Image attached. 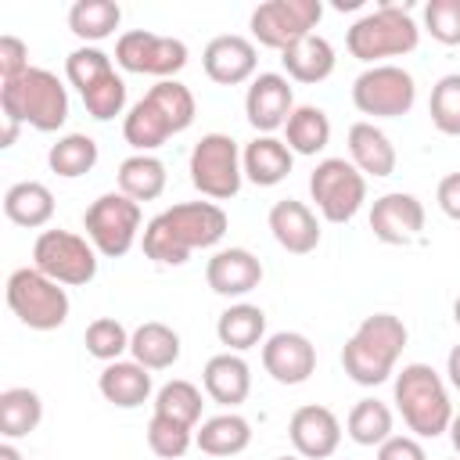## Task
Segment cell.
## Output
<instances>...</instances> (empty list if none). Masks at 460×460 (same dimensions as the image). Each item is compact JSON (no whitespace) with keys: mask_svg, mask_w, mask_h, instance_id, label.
I'll use <instances>...</instances> for the list:
<instances>
[{"mask_svg":"<svg viewBox=\"0 0 460 460\" xmlns=\"http://www.w3.org/2000/svg\"><path fill=\"white\" fill-rule=\"evenodd\" d=\"M320 18H323L320 0H266L252 11L248 25H252V36H255L259 47H270V50L284 54L298 40L313 36Z\"/></svg>","mask_w":460,"mask_h":460,"instance_id":"8fae6325","label":"cell"},{"mask_svg":"<svg viewBox=\"0 0 460 460\" xmlns=\"http://www.w3.org/2000/svg\"><path fill=\"white\" fill-rule=\"evenodd\" d=\"M420 43V29L413 22V14L399 4H377L374 11H367L363 18H356L345 32V47L356 61L370 65H385V58H402L413 54Z\"/></svg>","mask_w":460,"mask_h":460,"instance_id":"5b68a950","label":"cell"},{"mask_svg":"<svg viewBox=\"0 0 460 460\" xmlns=\"http://www.w3.org/2000/svg\"><path fill=\"white\" fill-rule=\"evenodd\" d=\"M288 438L302 460H327L341 446V420L320 402H305L288 420Z\"/></svg>","mask_w":460,"mask_h":460,"instance_id":"e0dca14e","label":"cell"},{"mask_svg":"<svg viewBox=\"0 0 460 460\" xmlns=\"http://www.w3.org/2000/svg\"><path fill=\"white\" fill-rule=\"evenodd\" d=\"M40 420H43V399H40V392H32L25 385H14V388H4L0 392V435L7 442L32 435L40 428Z\"/></svg>","mask_w":460,"mask_h":460,"instance_id":"f546056e","label":"cell"},{"mask_svg":"<svg viewBox=\"0 0 460 460\" xmlns=\"http://www.w3.org/2000/svg\"><path fill=\"white\" fill-rule=\"evenodd\" d=\"M377 460H428V453L417 435H392L377 446Z\"/></svg>","mask_w":460,"mask_h":460,"instance_id":"bcb514c9","label":"cell"},{"mask_svg":"<svg viewBox=\"0 0 460 460\" xmlns=\"http://www.w3.org/2000/svg\"><path fill=\"white\" fill-rule=\"evenodd\" d=\"M262 370L277 385H305L316 374V345L302 331H277L262 341Z\"/></svg>","mask_w":460,"mask_h":460,"instance_id":"9a60e30c","label":"cell"},{"mask_svg":"<svg viewBox=\"0 0 460 460\" xmlns=\"http://www.w3.org/2000/svg\"><path fill=\"white\" fill-rule=\"evenodd\" d=\"M7 305L29 331H58L68 320V291L36 266H22L7 277Z\"/></svg>","mask_w":460,"mask_h":460,"instance_id":"8992f818","label":"cell"},{"mask_svg":"<svg viewBox=\"0 0 460 460\" xmlns=\"http://www.w3.org/2000/svg\"><path fill=\"white\" fill-rule=\"evenodd\" d=\"M424 32H431V40L446 47H460V0H428Z\"/></svg>","mask_w":460,"mask_h":460,"instance_id":"ee69618b","label":"cell"},{"mask_svg":"<svg viewBox=\"0 0 460 460\" xmlns=\"http://www.w3.org/2000/svg\"><path fill=\"white\" fill-rule=\"evenodd\" d=\"M201 385H205V395L226 410L241 406L252 392V367L244 363L241 352H219L205 363L201 370Z\"/></svg>","mask_w":460,"mask_h":460,"instance_id":"44dd1931","label":"cell"},{"mask_svg":"<svg viewBox=\"0 0 460 460\" xmlns=\"http://www.w3.org/2000/svg\"><path fill=\"white\" fill-rule=\"evenodd\" d=\"M453 460H460V456H453Z\"/></svg>","mask_w":460,"mask_h":460,"instance_id":"11a10c76","label":"cell"},{"mask_svg":"<svg viewBox=\"0 0 460 460\" xmlns=\"http://www.w3.org/2000/svg\"><path fill=\"white\" fill-rule=\"evenodd\" d=\"M216 338L226 352H248L266 341V313L252 302H234L216 320Z\"/></svg>","mask_w":460,"mask_h":460,"instance_id":"484cf974","label":"cell"},{"mask_svg":"<svg viewBox=\"0 0 460 460\" xmlns=\"http://www.w3.org/2000/svg\"><path fill=\"white\" fill-rule=\"evenodd\" d=\"M122 22V7L115 0H75L68 7V29L79 36L86 47L108 40Z\"/></svg>","mask_w":460,"mask_h":460,"instance_id":"d6a6232c","label":"cell"},{"mask_svg":"<svg viewBox=\"0 0 460 460\" xmlns=\"http://www.w3.org/2000/svg\"><path fill=\"white\" fill-rule=\"evenodd\" d=\"M97 392L104 395V402L119 406V410H137L151 399L155 385H151V370L140 367L137 359H115L104 363V370L97 374Z\"/></svg>","mask_w":460,"mask_h":460,"instance_id":"7402d4cb","label":"cell"},{"mask_svg":"<svg viewBox=\"0 0 460 460\" xmlns=\"http://www.w3.org/2000/svg\"><path fill=\"white\" fill-rule=\"evenodd\" d=\"M406 338H410V331L395 313L363 316V323L352 331V338L341 349L345 374L363 388L385 385L395 374V363H399V356L406 349Z\"/></svg>","mask_w":460,"mask_h":460,"instance_id":"7a4b0ae2","label":"cell"},{"mask_svg":"<svg viewBox=\"0 0 460 460\" xmlns=\"http://www.w3.org/2000/svg\"><path fill=\"white\" fill-rule=\"evenodd\" d=\"M435 201H438V208H442L453 223H460V172H449V176L438 180Z\"/></svg>","mask_w":460,"mask_h":460,"instance_id":"7dc6e473","label":"cell"},{"mask_svg":"<svg viewBox=\"0 0 460 460\" xmlns=\"http://www.w3.org/2000/svg\"><path fill=\"white\" fill-rule=\"evenodd\" d=\"M101 151H97V140L86 137V133H65L58 137V144H50L47 151V165L50 172H58L61 180H79L86 172H93Z\"/></svg>","mask_w":460,"mask_h":460,"instance_id":"e575fe53","label":"cell"},{"mask_svg":"<svg viewBox=\"0 0 460 460\" xmlns=\"http://www.w3.org/2000/svg\"><path fill=\"white\" fill-rule=\"evenodd\" d=\"M32 266L65 288H83L97 277V248L90 244V237H79L61 226L40 230L32 244Z\"/></svg>","mask_w":460,"mask_h":460,"instance_id":"9c48e42d","label":"cell"},{"mask_svg":"<svg viewBox=\"0 0 460 460\" xmlns=\"http://www.w3.org/2000/svg\"><path fill=\"white\" fill-rule=\"evenodd\" d=\"M345 435L356 442V446H381L388 442L395 431H392V410L388 402L381 399H359L349 417H345Z\"/></svg>","mask_w":460,"mask_h":460,"instance_id":"d590c367","label":"cell"},{"mask_svg":"<svg viewBox=\"0 0 460 460\" xmlns=\"http://www.w3.org/2000/svg\"><path fill=\"white\" fill-rule=\"evenodd\" d=\"M129 338H133V334H129L115 316H97V320L86 323L83 345H86V352H90L93 359L115 363V359H122V352H129Z\"/></svg>","mask_w":460,"mask_h":460,"instance_id":"f35d334b","label":"cell"},{"mask_svg":"<svg viewBox=\"0 0 460 460\" xmlns=\"http://www.w3.org/2000/svg\"><path fill=\"white\" fill-rule=\"evenodd\" d=\"M4 216L14 223V226H25V230H40L54 219V194L47 183L40 180H18L7 187L4 194Z\"/></svg>","mask_w":460,"mask_h":460,"instance_id":"d4e9b609","label":"cell"},{"mask_svg":"<svg viewBox=\"0 0 460 460\" xmlns=\"http://www.w3.org/2000/svg\"><path fill=\"white\" fill-rule=\"evenodd\" d=\"M29 47L18 36H0V83L18 79L22 72H29Z\"/></svg>","mask_w":460,"mask_h":460,"instance_id":"f6af8a7d","label":"cell"},{"mask_svg":"<svg viewBox=\"0 0 460 460\" xmlns=\"http://www.w3.org/2000/svg\"><path fill=\"white\" fill-rule=\"evenodd\" d=\"M187 58H190V50L183 40L158 36L151 29H129L115 43V65L122 72H137V75L172 79L176 72L187 68Z\"/></svg>","mask_w":460,"mask_h":460,"instance_id":"4fadbf2b","label":"cell"},{"mask_svg":"<svg viewBox=\"0 0 460 460\" xmlns=\"http://www.w3.org/2000/svg\"><path fill=\"white\" fill-rule=\"evenodd\" d=\"M194 446L208 456H241L252 446V424L234 410L216 413L201 420V428L194 431Z\"/></svg>","mask_w":460,"mask_h":460,"instance_id":"4316f807","label":"cell"},{"mask_svg":"<svg viewBox=\"0 0 460 460\" xmlns=\"http://www.w3.org/2000/svg\"><path fill=\"white\" fill-rule=\"evenodd\" d=\"M115 72V65H111V58L101 50V47H75L68 58H65V79L79 90V97L90 90V86H97L104 75H111Z\"/></svg>","mask_w":460,"mask_h":460,"instance_id":"60d3db41","label":"cell"},{"mask_svg":"<svg viewBox=\"0 0 460 460\" xmlns=\"http://www.w3.org/2000/svg\"><path fill=\"white\" fill-rule=\"evenodd\" d=\"M449 442H453V453L460 456V413H453L449 420Z\"/></svg>","mask_w":460,"mask_h":460,"instance_id":"816d5d0a","label":"cell"},{"mask_svg":"<svg viewBox=\"0 0 460 460\" xmlns=\"http://www.w3.org/2000/svg\"><path fill=\"white\" fill-rule=\"evenodd\" d=\"M424 201L406 190H388L370 205V230L381 244H410L424 234Z\"/></svg>","mask_w":460,"mask_h":460,"instance_id":"2e32d148","label":"cell"},{"mask_svg":"<svg viewBox=\"0 0 460 460\" xmlns=\"http://www.w3.org/2000/svg\"><path fill=\"white\" fill-rule=\"evenodd\" d=\"M295 108L298 104H295V93H291L288 75H280V72H259L248 83L244 119L255 129V137H273L277 129H284Z\"/></svg>","mask_w":460,"mask_h":460,"instance_id":"5bb4252c","label":"cell"},{"mask_svg":"<svg viewBox=\"0 0 460 460\" xmlns=\"http://www.w3.org/2000/svg\"><path fill=\"white\" fill-rule=\"evenodd\" d=\"M334 47H331V40H323V36H305V40H298L295 47H288L284 54H280V65H284V72H288V79H295V83H305V86H313V83H323L331 72H334Z\"/></svg>","mask_w":460,"mask_h":460,"instance_id":"83f0119b","label":"cell"},{"mask_svg":"<svg viewBox=\"0 0 460 460\" xmlns=\"http://www.w3.org/2000/svg\"><path fill=\"white\" fill-rule=\"evenodd\" d=\"M122 137L133 147V155H151L172 137V126L165 122V115L147 97H140L122 119Z\"/></svg>","mask_w":460,"mask_h":460,"instance_id":"4dcf8cb0","label":"cell"},{"mask_svg":"<svg viewBox=\"0 0 460 460\" xmlns=\"http://www.w3.org/2000/svg\"><path fill=\"white\" fill-rule=\"evenodd\" d=\"M241 165H244V180L255 187H277L288 180L295 155L280 137H255L244 144L241 151Z\"/></svg>","mask_w":460,"mask_h":460,"instance_id":"cb8c5ba5","label":"cell"},{"mask_svg":"<svg viewBox=\"0 0 460 460\" xmlns=\"http://www.w3.org/2000/svg\"><path fill=\"white\" fill-rule=\"evenodd\" d=\"M277 460H302V456H298V453H295V456H277Z\"/></svg>","mask_w":460,"mask_h":460,"instance_id":"db71d44e","label":"cell"},{"mask_svg":"<svg viewBox=\"0 0 460 460\" xmlns=\"http://www.w3.org/2000/svg\"><path fill=\"white\" fill-rule=\"evenodd\" d=\"M230 219L216 201H180L165 212H158L144 234V255L158 266H183L190 252L198 248H216L226 234Z\"/></svg>","mask_w":460,"mask_h":460,"instance_id":"6da1fadb","label":"cell"},{"mask_svg":"<svg viewBox=\"0 0 460 460\" xmlns=\"http://www.w3.org/2000/svg\"><path fill=\"white\" fill-rule=\"evenodd\" d=\"M180 334L162 320H144L129 338V356L147 370H169L180 359Z\"/></svg>","mask_w":460,"mask_h":460,"instance_id":"f1b7e54d","label":"cell"},{"mask_svg":"<svg viewBox=\"0 0 460 460\" xmlns=\"http://www.w3.org/2000/svg\"><path fill=\"white\" fill-rule=\"evenodd\" d=\"M446 377H449V385L460 392V345H453L449 356H446Z\"/></svg>","mask_w":460,"mask_h":460,"instance_id":"c3c4849f","label":"cell"},{"mask_svg":"<svg viewBox=\"0 0 460 460\" xmlns=\"http://www.w3.org/2000/svg\"><path fill=\"white\" fill-rule=\"evenodd\" d=\"M165 183H169V172H165V162L155 158V155H129L122 165H119V190L133 201H155L165 194Z\"/></svg>","mask_w":460,"mask_h":460,"instance_id":"1f68e13d","label":"cell"},{"mask_svg":"<svg viewBox=\"0 0 460 460\" xmlns=\"http://www.w3.org/2000/svg\"><path fill=\"white\" fill-rule=\"evenodd\" d=\"M140 201L126 198L122 190H108L101 198H93L83 212V230L90 237V244L97 248V255L104 259H122L137 237H140Z\"/></svg>","mask_w":460,"mask_h":460,"instance_id":"ba28073f","label":"cell"},{"mask_svg":"<svg viewBox=\"0 0 460 460\" xmlns=\"http://www.w3.org/2000/svg\"><path fill=\"white\" fill-rule=\"evenodd\" d=\"M0 460H25V456H22V449H18L14 442L4 438V442H0Z\"/></svg>","mask_w":460,"mask_h":460,"instance_id":"f907efd6","label":"cell"},{"mask_svg":"<svg viewBox=\"0 0 460 460\" xmlns=\"http://www.w3.org/2000/svg\"><path fill=\"white\" fill-rule=\"evenodd\" d=\"M201 406H205L201 402V388L190 385V381H183V377H172V381H165L155 392V413H162L169 420H180L187 428H198Z\"/></svg>","mask_w":460,"mask_h":460,"instance_id":"8d00e7d4","label":"cell"},{"mask_svg":"<svg viewBox=\"0 0 460 460\" xmlns=\"http://www.w3.org/2000/svg\"><path fill=\"white\" fill-rule=\"evenodd\" d=\"M392 395H395V410L402 413V424L417 438H438L442 431H449L453 402H449L446 381L435 367L406 363L402 370H395Z\"/></svg>","mask_w":460,"mask_h":460,"instance_id":"3957f363","label":"cell"},{"mask_svg":"<svg viewBox=\"0 0 460 460\" xmlns=\"http://www.w3.org/2000/svg\"><path fill=\"white\" fill-rule=\"evenodd\" d=\"M284 144L291 155H320L331 144V119L316 104H298L284 126Z\"/></svg>","mask_w":460,"mask_h":460,"instance_id":"836d02e7","label":"cell"},{"mask_svg":"<svg viewBox=\"0 0 460 460\" xmlns=\"http://www.w3.org/2000/svg\"><path fill=\"white\" fill-rule=\"evenodd\" d=\"M187 169H190L194 190L208 201H230V198H237V190L244 183L241 147L230 133H205L194 144Z\"/></svg>","mask_w":460,"mask_h":460,"instance_id":"52a82bcc","label":"cell"},{"mask_svg":"<svg viewBox=\"0 0 460 460\" xmlns=\"http://www.w3.org/2000/svg\"><path fill=\"white\" fill-rule=\"evenodd\" d=\"M266 223H270L273 241L284 252H291V255H309L320 244V219H316V212L305 201H295V198L277 201L270 208V219Z\"/></svg>","mask_w":460,"mask_h":460,"instance_id":"ffe728a7","label":"cell"},{"mask_svg":"<svg viewBox=\"0 0 460 460\" xmlns=\"http://www.w3.org/2000/svg\"><path fill=\"white\" fill-rule=\"evenodd\" d=\"M349 162L363 172V176H374V180H385L395 172V144L388 140L385 129H377L374 122H352L349 126Z\"/></svg>","mask_w":460,"mask_h":460,"instance_id":"603a6c76","label":"cell"},{"mask_svg":"<svg viewBox=\"0 0 460 460\" xmlns=\"http://www.w3.org/2000/svg\"><path fill=\"white\" fill-rule=\"evenodd\" d=\"M4 119V133H0V147H11L14 140H18V129H22V122L18 119H11V115H0Z\"/></svg>","mask_w":460,"mask_h":460,"instance_id":"681fc988","label":"cell"},{"mask_svg":"<svg viewBox=\"0 0 460 460\" xmlns=\"http://www.w3.org/2000/svg\"><path fill=\"white\" fill-rule=\"evenodd\" d=\"M352 104L370 119H399L417 104V83L402 65H370L352 83Z\"/></svg>","mask_w":460,"mask_h":460,"instance_id":"7c38bea8","label":"cell"},{"mask_svg":"<svg viewBox=\"0 0 460 460\" xmlns=\"http://www.w3.org/2000/svg\"><path fill=\"white\" fill-rule=\"evenodd\" d=\"M83 104H86L90 119L111 122V119L122 115V108H126V79H122L119 72L104 75L97 86H90V90L83 93Z\"/></svg>","mask_w":460,"mask_h":460,"instance_id":"7bdbcfd3","label":"cell"},{"mask_svg":"<svg viewBox=\"0 0 460 460\" xmlns=\"http://www.w3.org/2000/svg\"><path fill=\"white\" fill-rule=\"evenodd\" d=\"M453 320H456V327H460V295H456V302H453Z\"/></svg>","mask_w":460,"mask_h":460,"instance_id":"f5cc1de1","label":"cell"},{"mask_svg":"<svg viewBox=\"0 0 460 460\" xmlns=\"http://www.w3.org/2000/svg\"><path fill=\"white\" fill-rule=\"evenodd\" d=\"M0 111L32 126L40 133H54L68 122V90L50 68H29L18 79L0 83Z\"/></svg>","mask_w":460,"mask_h":460,"instance_id":"277c9868","label":"cell"},{"mask_svg":"<svg viewBox=\"0 0 460 460\" xmlns=\"http://www.w3.org/2000/svg\"><path fill=\"white\" fill-rule=\"evenodd\" d=\"M309 198L327 223H349L367 201V176L349 158H323L309 172Z\"/></svg>","mask_w":460,"mask_h":460,"instance_id":"30bf717a","label":"cell"},{"mask_svg":"<svg viewBox=\"0 0 460 460\" xmlns=\"http://www.w3.org/2000/svg\"><path fill=\"white\" fill-rule=\"evenodd\" d=\"M205 284L223 298H244L262 284V262L248 248H219L205 262Z\"/></svg>","mask_w":460,"mask_h":460,"instance_id":"d6986e66","label":"cell"},{"mask_svg":"<svg viewBox=\"0 0 460 460\" xmlns=\"http://www.w3.org/2000/svg\"><path fill=\"white\" fill-rule=\"evenodd\" d=\"M201 68L212 83L219 86H241V83H252L255 79V68H259V50L248 36H237V32H226V36H216L205 43L201 50Z\"/></svg>","mask_w":460,"mask_h":460,"instance_id":"ac0fdd59","label":"cell"},{"mask_svg":"<svg viewBox=\"0 0 460 460\" xmlns=\"http://www.w3.org/2000/svg\"><path fill=\"white\" fill-rule=\"evenodd\" d=\"M428 115H431V126H435L438 133L460 137V72H449V75H442V79L431 86Z\"/></svg>","mask_w":460,"mask_h":460,"instance_id":"ab89813d","label":"cell"},{"mask_svg":"<svg viewBox=\"0 0 460 460\" xmlns=\"http://www.w3.org/2000/svg\"><path fill=\"white\" fill-rule=\"evenodd\" d=\"M144 97H147V101L165 115V122L172 126V133H183V129L194 122L198 104H194L190 86H183L180 79H158Z\"/></svg>","mask_w":460,"mask_h":460,"instance_id":"74e56055","label":"cell"},{"mask_svg":"<svg viewBox=\"0 0 460 460\" xmlns=\"http://www.w3.org/2000/svg\"><path fill=\"white\" fill-rule=\"evenodd\" d=\"M194 431H198V428H187V424H180V420H169V417L155 413V417L147 420V446H151V453L162 456V460H180V456L194 446Z\"/></svg>","mask_w":460,"mask_h":460,"instance_id":"b9f144b4","label":"cell"}]
</instances>
